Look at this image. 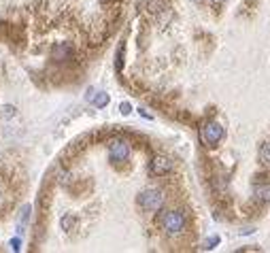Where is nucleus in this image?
Wrapping results in <instances>:
<instances>
[{
    "label": "nucleus",
    "instance_id": "nucleus-18",
    "mask_svg": "<svg viewBox=\"0 0 270 253\" xmlns=\"http://www.w3.org/2000/svg\"><path fill=\"white\" fill-rule=\"evenodd\" d=\"M192 3H196V5H200V3H202V0H192Z\"/></svg>",
    "mask_w": 270,
    "mask_h": 253
},
{
    "label": "nucleus",
    "instance_id": "nucleus-13",
    "mask_svg": "<svg viewBox=\"0 0 270 253\" xmlns=\"http://www.w3.org/2000/svg\"><path fill=\"white\" fill-rule=\"evenodd\" d=\"M119 113H121V115H130V113H132L130 102H121V104H119Z\"/></svg>",
    "mask_w": 270,
    "mask_h": 253
},
{
    "label": "nucleus",
    "instance_id": "nucleus-10",
    "mask_svg": "<svg viewBox=\"0 0 270 253\" xmlns=\"http://www.w3.org/2000/svg\"><path fill=\"white\" fill-rule=\"evenodd\" d=\"M259 160H262V164L270 166V143L262 145V149H259Z\"/></svg>",
    "mask_w": 270,
    "mask_h": 253
},
{
    "label": "nucleus",
    "instance_id": "nucleus-2",
    "mask_svg": "<svg viewBox=\"0 0 270 253\" xmlns=\"http://www.w3.org/2000/svg\"><path fill=\"white\" fill-rule=\"evenodd\" d=\"M162 230H164L168 236H177L185 230V215L183 211H166L162 215Z\"/></svg>",
    "mask_w": 270,
    "mask_h": 253
},
{
    "label": "nucleus",
    "instance_id": "nucleus-4",
    "mask_svg": "<svg viewBox=\"0 0 270 253\" xmlns=\"http://www.w3.org/2000/svg\"><path fill=\"white\" fill-rule=\"evenodd\" d=\"M130 156H132V147L125 139H113L109 143V160L113 164H123V162L130 160Z\"/></svg>",
    "mask_w": 270,
    "mask_h": 253
},
{
    "label": "nucleus",
    "instance_id": "nucleus-14",
    "mask_svg": "<svg viewBox=\"0 0 270 253\" xmlns=\"http://www.w3.org/2000/svg\"><path fill=\"white\" fill-rule=\"evenodd\" d=\"M3 111H5V113H3L5 117H11V115H13V111H15V108H13V106H5Z\"/></svg>",
    "mask_w": 270,
    "mask_h": 253
},
{
    "label": "nucleus",
    "instance_id": "nucleus-6",
    "mask_svg": "<svg viewBox=\"0 0 270 253\" xmlns=\"http://www.w3.org/2000/svg\"><path fill=\"white\" fill-rule=\"evenodd\" d=\"M28 219H30V204H24L22 206V211H20V217H17V232H24V228H26V223H28Z\"/></svg>",
    "mask_w": 270,
    "mask_h": 253
},
{
    "label": "nucleus",
    "instance_id": "nucleus-5",
    "mask_svg": "<svg viewBox=\"0 0 270 253\" xmlns=\"http://www.w3.org/2000/svg\"><path fill=\"white\" fill-rule=\"evenodd\" d=\"M173 170V162L166 156H156L154 160L149 162V175L151 177H164Z\"/></svg>",
    "mask_w": 270,
    "mask_h": 253
},
{
    "label": "nucleus",
    "instance_id": "nucleus-11",
    "mask_svg": "<svg viewBox=\"0 0 270 253\" xmlns=\"http://www.w3.org/2000/svg\"><path fill=\"white\" fill-rule=\"evenodd\" d=\"M70 225H75V217L68 213V215L62 217V230H70Z\"/></svg>",
    "mask_w": 270,
    "mask_h": 253
},
{
    "label": "nucleus",
    "instance_id": "nucleus-9",
    "mask_svg": "<svg viewBox=\"0 0 270 253\" xmlns=\"http://www.w3.org/2000/svg\"><path fill=\"white\" fill-rule=\"evenodd\" d=\"M70 53H73V47L70 45H60V47L53 51V58H58V60H66Z\"/></svg>",
    "mask_w": 270,
    "mask_h": 253
},
{
    "label": "nucleus",
    "instance_id": "nucleus-1",
    "mask_svg": "<svg viewBox=\"0 0 270 253\" xmlns=\"http://www.w3.org/2000/svg\"><path fill=\"white\" fill-rule=\"evenodd\" d=\"M137 204L141 206L143 211H149V213H156L164 206V194L156 187H147L137 196Z\"/></svg>",
    "mask_w": 270,
    "mask_h": 253
},
{
    "label": "nucleus",
    "instance_id": "nucleus-8",
    "mask_svg": "<svg viewBox=\"0 0 270 253\" xmlns=\"http://www.w3.org/2000/svg\"><path fill=\"white\" fill-rule=\"evenodd\" d=\"M92 102H94L96 108H104L106 104H109V94L106 92H96L94 98H92Z\"/></svg>",
    "mask_w": 270,
    "mask_h": 253
},
{
    "label": "nucleus",
    "instance_id": "nucleus-12",
    "mask_svg": "<svg viewBox=\"0 0 270 253\" xmlns=\"http://www.w3.org/2000/svg\"><path fill=\"white\" fill-rule=\"evenodd\" d=\"M217 245H219V236H211L209 240L204 242V249H209V251H211V249H215Z\"/></svg>",
    "mask_w": 270,
    "mask_h": 253
},
{
    "label": "nucleus",
    "instance_id": "nucleus-15",
    "mask_svg": "<svg viewBox=\"0 0 270 253\" xmlns=\"http://www.w3.org/2000/svg\"><path fill=\"white\" fill-rule=\"evenodd\" d=\"M211 3H213L215 7H219V5H223V3H228V0H211Z\"/></svg>",
    "mask_w": 270,
    "mask_h": 253
},
{
    "label": "nucleus",
    "instance_id": "nucleus-7",
    "mask_svg": "<svg viewBox=\"0 0 270 253\" xmlns=\"http://www.w3.org/2000/svg\"><path fill=\"white\" fill-rule=\"evenodd\" d=\"M253 194H255L257 200L268 202L270 200V185H255L253 187Z\"/></svg>",
    "mask_w": 270,
    "mask_h": 253
},
{
    "label": "nucleus",
    "instance_id": "nucleus-16",
    "mask_svg": "<svg viewBox=\"0 0 270 253\" xmlns=\"http://www.w3.org/2000/svg\"><path fill=\"white\" fill-rule=\"evenodd\" d=\"M11 245H13V249H15V251H17V249H20V240H17V238H15V240H13V242H11Z\"/></svg>",
    "mask_w": 270,
    "mask_h": 253
},
{
    "label": "nucleus",
    "instance_id": "nucleus-17",
    "mask_svg": "<svg viewBox=\"0 0 270 253\" xmlns=\"http://www.w3.org/2000/svg\"><path fill=\"white\" fill-rule=\"evenodd\" d=\"M0 204H3V189H0Z\"/></svg>",
    "mask_w": 270,
    "mask_h": 253
},
{
    "label": "nucleus",
    "instance_id": "nucleus-3",
    "mask_svg": "<svg viewBox=\"0 0 270 253\" xmlns=\"http://www.w3.org/2000/svg\"><path fill=\"white\" fill-rule=\"evenodd\" d=\"M223 139V128L219 121H206L202 128H200V141L204 147H217Z\"/></svg>",
    "mask_w": 270,
    "mask_h": 253
}]
</instances>
